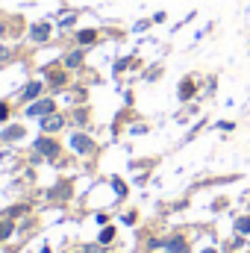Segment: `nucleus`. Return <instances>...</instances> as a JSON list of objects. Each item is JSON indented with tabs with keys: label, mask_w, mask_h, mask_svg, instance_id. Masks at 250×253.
I'll return each instance as SVG.
<instances>
[{
	"label": "nucleus",
	"mask_w": 250,
	"mask_h": 253,
	"mask_svg": "<svg viewBox=\"0 0 250 253\" xmlns=\"http://www.w3.org/2000/svg\"><path fill=\"white\" fill-rule=\"evenodd\" d=\"M53 109H56V106H53V100H39V103H33V106L27 109V115H33V118H36V115L47 118V115H50Z\"/></svg>",
	"instance_id": "f257e3e1"
},
{
	"label": "nucleus",
	"mask_w": 250,
	"mask_h": 253,
	"mask_svg": "<svg viewBox=\"0 0 250 253\" xmlns=\"http://www.w3.org/2000/svg\"><path fill=\"white\" fill-rule=\"evenodd\" d=\"M36 150L44 153V156H56V153H59V144L50 141V138H39V141H36Z\"/></svg>",
	"instance_id": "f03ea898"
},
{
	"label": "nucleus",
	"mask_w": 250,
	"mask_h": 253,
	"mask_svg": "<svg viewBox=\"0 0 250 253\" xmlns=\"http://www.w3.org/2000/svg\"><path fill=\"white\" fill-rule=\"evenodd\" d=\"M71 144H74L80 153H88V150H91V141H88L85 135H74V138H71Z\"/></svg>",
	"instance_id": "7ed1b4c3"
},
{
	"label": "nucleus",
	"mask_w": 250,
	"mask_h": 253,
	"mask_svg": "<svg viewBox=\"0 0 250 253\" xmlns=\"http://www.w3.org/2000/svg\"><path fill=\"white\" fill-rule=\"evenodd\" d=\"M42 126H44L47 132H53V129H59V126H62V118H59V115H47V118L42 121Z\"/></svg>",
	"instance_id": "20e7f679"
},
{
	"label": "nucleus",
	"mask_w": 250,
	"mask_h": 253,
	"mask_svg": "<svg viewBox=\"0 0 250 253\" xmlns=\"http://www.w3.org/2000/svg\"><path fill=\"white\" fill-rule=\"evenodd\" d=\"M47 33H50V27H47V24H42V27L36 24V27H33V39H36V42H44V39H47Z\"/></svg>",
	"instance_id": "39448f33"
},
{
	"label": "nucleus",
	"mask_w": 250,
	"mask_h": 253,
	"mask_svg": "<svg viewBox=\"0 0 250 253\" xmlns=\"http://www.w3.org/2000/svg\"><path fill=\"white\" fill-rule=\"evenodd\" d=\"M168 253H186L183 239H171V242H168Z\"/></svg>",
	"instance_id": "423d86ee"
},
{
	"label": "nucleus",
	"mask_w": 250,
	"mask_h": 253,
	"mask_svg": "<svg viewBox=\"0 0 250 253\" xmlns=\"http://www.w3.org/2000/svg\"><path fill=\"white\" fill-rule=\"evenodd\" d=\"M39 91H42V85H39V83H30V85H27V91H24V97H27V100H33Z\"/></svg>",
	"instance_id": "0eeeda50"
},
{
	"label": "nucleus",
	"mask_w": 250,
	"mask_h": 253,
	"mask_svg": "<svg viewBox=\"0 0 250 253\" xmlns=\"http://www.w3.org/2000/svg\"><path fill=\"white\" fill-rule=\"evenodd\" d=\"M9 236H12V224H9V221H0V242L9 239Z\"/></svg>",
	"instance_id": "6e6552de"
},
{
	"label": "nucleus",
	"mask_w": 250,
	"mask_h": 253,
	"mask_svg": "<svg viewBox=\"0 0 250 253\" xmlns=\"http://www.w3.org/2000/svg\"><path fill=\"white\" fill-rule=\"evenodd\" d=\"M80 42H83V44H91V42H94V30H83V33H80Z\"/></svg>",
	"instance_id": "1a4fd4ad"
},
{
	"label": "nucleus",
	"mask_w": 250,
	"mask_h": 253,
	"mask_svg": "<svg viewBox=\"0 0 250 253\" xmlns=\"http://www.w3.org/2000/svg\"><path fill=\"white\" fill-rule=\"evenodd\" d=\"M80 62H83V53H80V50L68 56V65H71V68H77V65H80Z\"/></svg>",
	"instance_id": "9d476101"
},
{
	"label": "nucleus",
	"mask_w": 250,
	"mask_h": 253,
	"mask_svg": "<svg viewBox=\"0 0 250 253\" xmlns=\"http://www.w3.org/2000/svg\"><path fill=\"white\" fill-rule=\"evenodd\" d=\"M239 233H250V218H242L239 221Z\"/></svg>",
	"instance_id": "9b49d317"
},
{
	"label": "nucleus",
	"mask_w": 250,
	"mask_h": 253,
	"mask_svg": "<svg viewBox=\"0 0 250 253\" xmlns=\"http://www.w3.org/2000/svg\"><path fill=\"white\" fill-rule=\"evenodd\" d=\"M21 132H24V129H21V126H15V129H6V138H18V135H21Z\"/></svg>",
	"instance_id": "f8f14e48"
},
{
	"label": "nucleus",
	"mask_w": 250,
	"mask_h": 253,
	"mask_svg": "<svg viewBox=\"0 0 250 253\" xmlns=\"http://www.w3.org/2000/svg\"><path fill=\"white\" fill-rule=\"evenodd\" d=\"M112 236H115V233H112V227H109V230L100 233V242H112Z\"/></svg>",
	"instance_id": "ddd939ff"
},
{
	"label": "nucleus",
	"mask_w": 250,
	"mask_h": 253,
	"mask_svg": "<svg viewBox=\"0 0 250 253\" xmlns=\"http://www.w3.org/2000/svg\"><path fill=\"white\" fill-rule=\"evenodd\" d=\"M6 59H9V50H6V47L0 44V62H6Z\"/></svg>",
	"instance_id": "4468645a"
},
{
	"label": "nucleus",
	"mask_w": 250,
	"mask_h": 253,
	"mask_svg": "<svg viewBox=\"0 0 250 253\" xmlns=\"http://www.w3.org/2000/svg\"><path fill=\"white\" fill-rule=\"evenodd\" d=\"M6 115H9V109H6V103H0V121H3Z\"/></svg>",
	"instance_id": "2eb2a0df"
},
{
	"label": "nucleus",
	"mask_w": 250,
	"mask_h": 253,
	"mask_svg": "<svg viewBox=\"0 0 250 253\" xmlns=\"http://www.w3.org/2000/svg\"><path fill=\"white\" fill-rule=\"evenodd\" d=\"M203 253H215V251H203Z\"/></svg>",
	"instance_id": "dca6fc26"
}]
</instances>
